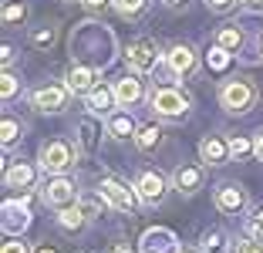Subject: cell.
I'll list each match as a JSON object with an SVG mask.
<instances>
[{
	"instance_id": "1",
	"label": "cell",
	"mask_w": 263,
	"mask_h": 253,
	"mask_svg": "<svg viewBox=\"0 0 263 253\" xmlns=\"http://www.w3.org/2000/svg\"><path fill=\"white\" fill-rule=\"evenodd\" d=\"M219 101H223L226 112H247V108H253L256 101V92H253V84L243 81V78H236V81H226L223 84V92H219Z\"/></svg>"
},
{
	"instance_id": "2",
	"label": "cell",
	"mask_w": 263,
	"mask_h": 253,
	"mask_svg": "<svg viewBox=\"0 0 263 253\" xmlns=\"http://www.w3.org/2000/svg\"><path fill=\"white\" fill-rule=\"evenodd\" d=\"M152 108H155V115H162V118H179V115H186L189 98L179 92V88H155Z\"/></svg>"
},
{
	"instance_id": "3",
	"label": "cell",
	"mask_w": 263,
	"mask_h": 253,
	"mask_svg": "<svg viewBox=\"0 0 263 253\" xmlns=\"http://www.w3.org/2000/svg\"><path fill=\"white\" fill-rule=\"evenodd\" d=\"M71 166H74V152H71L68 142H44L41 146V169L61 176L64 169H71Z\"/></svg>"
},
{
	"instance_id": "4",
	"label": "cell",
	"mask_w": 263,
	"mask_h": 253,
	"mask_svg": "<svg viewBox=\"0 0 263 253\" xmlns=\"http://www.w3.org/2000/svg\"><path fill=\"white\" fill-rule=\"evenodd\" d=\"M125 58H128V68H135V71H152L155 64H159V47H155V41L139 38V41H132V44H128Z\"/></svg>"
},
{
	"instance_id": "5",
	"label": "cell",
	"mask_w": 263,
	"mask_h": 253,
	"mask_svg": "<svg viewBox=\"0 0 263 253\" xmlns=\"http://www.w3.org/2000/svg\"><path fill=\"white\" fill-rule=\"evenodd\" d=\"M98 192H101V200L108 203V206H115L118 213H132V209H135V192H132L128 186L115 183V179H101Z\"/></svg>"
},
{
	"instance_id": "6",
	"label": "cell",
	"mask_w": 263,
	"mask_h": 253,
	"mask_svg": "<svg viewBox=\"0 0 263 253\" xmlns=\"http://www.w3.org/2000/svg\"><path fill=\"white\" fill-rule=\"evenodd\" d=\"M41 196H44V203H47V206H71V203L78 200L74 186H71L68 179H54V183H47Z\"/></svg>"
},
{
	"instance_id": "7",
	"label": "cell",
	"mask_w": 263,
	"mask_h": 253,
	"mask_svg": "<svg viewBox=\"0 0 263 253\" xmlns=\"http://www.w3.org/2000/svg\"><path fill=\"white\" fill-rule=\"evenodd\" d=\"M64 101H68V88H37L34 92V108L37 112H61Z\"/></svg>"
},
{
	"instance_id": "8",
	"label": "cell",
	"mask_w": 263,
	"mask_h": 253,
	"mask_svg": "<svg viewBox=\"0 0 263 253\" xmlns=\"http://www.w3.org/2000/svg\"><path fill=\"white\" fill-rule=\"evenodd\" d=\"M172 186H176L179 192L193 196V192L202 186V172L196 166H182V169H176V172H172Z\"/></svg>"
},
{
	"instance_id": "9",
	"label": "cell",
	"mask_w": 263,
	"mask_h": 253,
	"mask_svg": "<svg viewBox=\"0 0 263 253\" xmlns=\"http://www.w3.org/2000/svg\"><path fill=\"white\" fill-rule=\"evenodd\" d=\"M135 189H139V200H145V203H159L165 196V183H162V176H155V172H145V176L135 183Z\"/></svg>"
},
{
	"instance_id": "10",
	"label": "cell",
	"mask_w": 263,
	"mask_h": 253,
	"mask_svg": "<svg viewBox=\"0 0 263 253\" xmlns=\"http://www.w3.org/2000/svg\"><path fill=\"white\" fill-rule=\"evenodd\" d=\"M98 75H95L91 68H71L68 71V92H74V95H88L91 88H98Z\"/></svg>"
},
{
	"instance_id": "11",
	"label": "cell",
	"mask_w": 263,
	"mask_h": 253,
	"mask_svg": "<svg viewBox=\"0 0 263 253\" xmlns=\"http://www.w3.org/2000/svg\"><path fill=\"white\" fill-rule=\"evenodd\" d=\"M165 58H169V68L176 71V75H189V71L196 68V54H193V47H186V44H176Z\"/></svg>"
},
{
	"instance_id": "12",
	"label": "cell",
	"mask_w": 263,
	"mask_h": 253,
	"mask_svg": "<svg viewBox=\"0 0 263 253\" xmlns=\"http://www.w3.org/2000/svg\"><path fill=\"white\" fill-rule=\"evenodd\" d=\"M226 152H230V146H226L223 138H216V135H209V138L199 142V155H202V162H209V166L226 162Z\"/></svg>"
},
{
	"instance_id": "13",
	"label": "cell",
	"mask_w": 263,
	"mask_h": 253,
	"mask_svg": "<svg viewBox=\"0 0 263 253\" xmlns=\"http://www.w3.org/2000/svg\"><path fill=\"white\" fill-rule=\"evenodd\" d=\"M243 203H247V196L240 186H223L216 192V209H223V213H236V209H243Z\"/></svg>"
},
{
	"instance_id": "14",
	"label": "cell",
	"mask_w": 263,
	"mask_h": 253,
	"mask_svg": "<svg viewBox=\"0 0 263 253\" xmlns=\"http://www.w3.org/2000/svg\"><path fill=\"white\" fill-rule=\"evenodd\" d=\"M115 98H118L122 108L135 105V101L142 98V81H139V78H122V81L115 84Z\"/></svg>"
},
{
	"instance_id": "15",
	"label": "cell",
	"mask_w": 263,
	"mask_h": 253,
	"mask_svg": "<svg viewBox=\"0 0 263 253\" xmlns=\"http://www.w3.org/2000/svg\"><path fill=\"white\" fill-rule=\"evenodd\" d=\"M111 101H118V98H115V92H108V88H91V92H88V108H91L95 115H108Z\"/></svg>"
},
{
	"instance_id": "16",
	"label": "cell",
	"mask_w": 263,
	"mask_h": 253,
	"mask_svg": "<svg viewBox=\"0 0 263 253\" xmlns=\"http://www.w3.org/2000/svg\"><path fill=\"white\" fill-rule=\"evenodd\" d=\"M108 132L115 138H128L132 132H135V122H132V115H125V112H118V115L108 118Z\"/></svg>"
},
{
	"instance_id": "17",
	"label": "cell",
	"mask_w": 263,
	"mask_h": 253,
	"mask_svg": "<svg viewBox=\"0 0 263 253\" xmlns=\"http://www.w3.org/2000/svg\"><path fill=\"white\" fill-rule=\"evenodd\" d=\"M34 183V169L31 166H14V169H7V186L10 189H17V186H31Z\"/></svg>"
},
{
	"instance_id": "18",
	"label": "cell",
	"mask_w": 263,
	"mask_h": 253,
	"mask_svg": "<svg viewBox=\"0 0 263 253\" xmlns=\"http://www.w3.org/2000/svg\"><path fill=\"white\" fill-rule=\"evenodd\" d=\"M58 223H61L64 230H78V226L85 223V209L81 206H64L61 213H58Z\"/></svg>"
},
{
	"instance_id": "19",
	"label": "cell",
	"mask_w": 263,
	"mask_h": 253,
	"mask_svg": "<svg viewBox=\"0 0 263 253\" xmlns=\"http://www.w3.org/2000/svg\"><path fill=\"white\" fill-rule=\"evenodd\" d=\"M78 132H81V146H85L88 152H91V149L98 146V125H95L91 118H85V122L78 125Z\"/></svg>"
},
{
	"instance_id": "20",
	"label": "cell",
	"mask_w": 263,
	"mask_h": 253,
	"mask_svg": "<svg viewBox=\"0 0 263 253\" xmlns=\"http://www.w3.org/2000/svg\"><path fill=\"white\" fill-rule=\"evenodd\" d=\"M240 41H243V34L236 31V27H223V31L216 34V44L223 47V51H233V47H240Z\"/></svg>"
},
{
	"instance_id": "21",
	"label": "cell",
	"mask_w": 263,
	"mask_h": 253,
	"mask_svg": "<svg viewBox=\"0 0 263 253\" xmlns=\"http://www.w3.org/2000/svg\"><path fill=\"white\" fill-rule=\"evenodd\" d=\"M159 138H162V129H159V125H145V129L139 132V146L152 149V146H159Z\"/></svg>"
},
{
	"instance_id": "22",
	"label": "cell",
	"mask_w": 263,
	"mask_h": 253,
	"mask_svg": "<svg viewBox=\"0 0 263 253\" xmlns=\"http://www.w3.org/2000/svg\"><path fill=\"white\" fill-rule=\"evenodd\" d=\"M230 253H263V240H233Z\"/></svg>"
},
{
	"instance_id": "23",
	"label": "cell",
	"mask_w": 263,
	"mask_h": 253,
	"mask_svg": "<svg viewBox=\"0 0 263 253\" xmlns=\"http://www.w3.org/2000/svg\"><path fill=\"white\" fill-rule=\"evenodd\" d=\"M115 7H118V14H125V17H139L142 10H145V0H115Z\"/></svg>"
},
{
	"instance_id": "24",
	"label": "cell",
	"mask_w": 263,
	"mask_h": 253,
	"mask_svg": "<svg viewBox=\"0 0 263 253\" xmlns=\"http://www.w3.org/2000/svg\"><path fill=\"white\" fill-rule=\"evenodd\" d=\"M17 21H24V4H7L4 7V24H17Z\"/></svg>"
},
{
	"instance_id": "25",
	"label": "cell",
	"mask_w": 263,
	"mask_h": 253,
	"mask_svg": "<svg viewBox=\"0 0 263 253\" xmlns=\"http://www.w3.org/2000/svg\"><path fill=\"white\" fill-rule=\"evenodd\" d=\"M14 92H17V78L10 75V71H4V101L14 98Z\"/></svg>"
},
{
	"instance_id": "26",
	"label": "cell",
	"mask_w": 263,
	"mask_h": 253,
	"mask_svg": "<svg viewBox=\"0 0 263 253\" xmlns=\"http://www.w3.org/2000/svg\"><path fill=\"white\" fill-rule=\"evenodd\" d=\"M17 132H21V125H17L14 118H4V142H7V146L17 138Z\"/></svg>"
},
{
	"instance_id": "27",
	"label": "cell",
	"mask_w": 263,
	"mask_h": 253,
	"mask_svg": "<svg viewBox=\"0 0 263 253\" xmlns=\"http://www.w3.org/2000/svg\"><path fill=\"white\" fill-rule=\"evenodd\" d=\"M250 230H253L256 237L263 240V206H260V209H253V220H250Z\"/></svg>"
},
{
	"instance_id": "28",
	"label": "cell",
	"mask_w": 263,
	"mask_h": 253,
	"mask_svg": "<svg viewBox=\"0 0 263 253\" xmlns=\"http://www.w3.org/2000/svg\"><path fill=\"white\" fill-rule=\"evenodd\" d=\"M250 149H253V146H250L247 138H233V142H230V152H233V155H247Z\"/></svg>"
},
{
	"instance_id": "29",
	"label": "cell",
	"mask_w": 263,
	"mask_h": 253,
	"mask_svg": "<svg viewBox=\"0 0 263 253\" xmlns=\"http://www.w3.org/2000/svg\"><path fill=\"white\" fill-rule=\"evenodd\" d=\"M233 4H236V0H206V7H209V10H230Z\"/></svg>"
},
{
	"instance_id": "30",
	"label": "cell",
	"mask_w": 263,
	"mask_h": 253,
	"mask_svg": "<svg viewBox=\"0 0 263 253\" xmlns=\"http://www.w3.org/2000/svg\"><path fill=\"white\" fill-rule=\"evenodd\" d=\"M51 41H54V34H51V31H37V34H34V44H37V47L51 44Z\"/></svg>"
},
{
	"instance_id": "31",
	"label": "cell",
	"mask_w": 263,
	"mask_h": 253,
	"mask_svg": "<svg viewBox=\"0 0 263 253\" xmlns=\"http://www.w3.org/2000/svg\"><path fill=\"white\" fill-rule=\"evenodd\" d=\"M4 253H27V246L21 240H10V243H4Z\"/></svg>"
},
{
	"instance_id": "32",
	"label": "cell",
	"mask_w": 263,
	"mask_h": 253,
	"mask_svg": "<svg viewBox=\"0 0 263 253\" xmlns=\"http://www.w3.org/2000/svg\"><path fill=\"white\" fill-rule=\"evenodd\" d=\"M85 7H91V10H98V7H105V0H81Z\"/></svg>"
},
{
	"instance_id": "33",
	"label": "cell",
	"mask_w": 263,
	"mask_h": 253,
	"mask_svg": "<svg viewBox=\"0 0 263 253\" xmlns=\"http://www.w3.org/2000/svg\"><path fill=\"white\" fill-rule=\"evenodd\" d=\"M253 149H256V155H260V159H263V135L256 138V146H253Z\"/></svg>"
},
{
	"instance_id": "34",
	"label": "cell",
	"mask_w": 263,
	"mask_h": 253,
	"mask_svg": "<svg viewBox=\"0 0 263 253\" xmlns=\"http://www.w3.org/2000/svg\"><path fill=\"white\" fill-rule=\"evenodd\" d=\"M165 4H169V7H179V4H186V0H165Z\"/></svg>"
},
{
	"instance_id": "35",
	"label": "cell",
	"mask_w": 263,
	"mask_h": 253,
	"mask_svg": "<svg viewBox=\"0 0 263 253\" xmlns=\"http://www.w3.org/2000/svg\"><path fill=\"white\" fill-rule=\"evenodd\" d=\"M115 253H132V250H128V246H115Z\"/></svg>"
},
{
	"instance_id": "36",
	"label": "cell",
	"mask_w": 263,
	"mask_h": 253,
	"mask_svg": "<svg viewBox=\"0 0 263 253\" xmlns=\"http://www.w3.org/2000/svg\"><path fill=\"white\" fill-rule=\"evenodd\" d=\"M37 253H54V250H51V246H41V250Z\"/></svg>"
},
{
	"instance_id": "37",
	"label": "cell",
	"mask_w": 263,
	"mask_h": 253,
	"mask_svg": "<svg viewBox=\"0 0 263 253\" xmlns=\"http://www.w3.org/2000/svg\"><path fill=\"white\" fill-rule=\"evenodd\" d=\"M247 4H263V0H247Z\"/></svg>"
},
{
	"instance_id": "38",
	"label": "cell",
	"mask_w": 263,
	"mask_h": 253,
	"mask_svg": "<svg viewBox=\"0 0 263 253\" xmlns=\"http://www.w3.org/2000/svg\"><path fill=\"white\" fill-rule=\"evenodd\" d=\"M176 253H189V250H176Z\"/></svg>"
},
{
	"instance_id": "39",
	"label": "cell",
	"mask_w": 263,
	"mask_h": 253,
	"mask_svg": "<svg viewBox=\"0 0 263 253\" xmlns=\"http://www.w3.org/2000/svg\"><path fill=\"white\" fill-rule=\"evenodd\" d=\"M260 47H263V41H260Z\"/></svg>"
}]
</instances>
